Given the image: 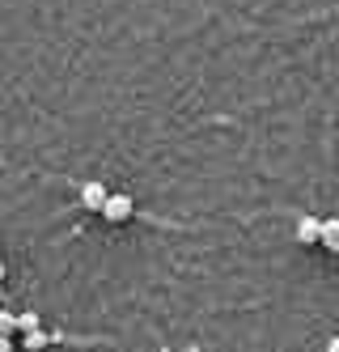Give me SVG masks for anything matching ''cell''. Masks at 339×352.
I'll list each match as a JSON object with an SVG mask.
<instances>
[{
	"label": "cell",
	"mask_w": 339,
	"mask_h": 352,
	"mask_svg": "<svg viewBox=\"0 0 339 352\" xmlns=\"http://www.w3.org/2000/svg\"><path fill=\"white\" fill-rule=\"evenodd\" d=\"M102 217L115 221V225L132 221V217H136V199L127 195V191H111V195H107V204H102Z\"/></svg>",
	"instance_id": "6da1fadb"
},
{
	"label": "cell",
	"mask_w": 339,
	"mask_h": 352,
	"mask_svg": "<svg viewBox=\"0 0 339 352\" xmlns=\"http://www.w3.org/2000/svg\"><path fill=\"white\" fill-rule=\"evenodd\" d=\"M293 234H297L301 246H314L318 234H322V221H318V217H297V230H293Z\"/></svg>",
	"instance_id": "7a4b0ae2"
},
{
	"label": "cell",
	"mask_w": 339,
	"mask_h": 352,
	"mask_svg": "<svg viewBox=\"0 0 339 352\" xmlns=\"http://www.w3.org/2000/svg\"><path fill=\"white\" fill-rule=\"evenodd\" d=\"M107 195H111V187H107V183H85V187H81V204H85V208H94V212H102Z\"/></svg>",
	"instance_id": "3957f363"
},
{
	"label": "cell",
	"mask_w": 339,
	"mask_h": 352,
	"mask_svg": "<svg viewBox=\"0 0 339 352\" xmlns=\"http://www.w3.org/2000/svg\"><path fill=\"white\" fill-rule=\"evenodd\" d=\"M318 242H322L327 250H339V217H322V234H318Z\"/></svg>",
	"instance_id": "277c9868"
},
{
	"label": "cell",
	"mask_w": 339,
	"mask_h": 352,
	"mask_svg": "<svg viewBox=\"0 0 339 352\" xmlns=\"http://www.w3.org/2000/svg\"><path fill=\"white\" fill-rule=\"evenodd\" d=\"M47 340H51V336L43 331V327H39V331H21V344H25V348H43Z\"/></svg>",
	"instance_id": "5b68a950"
},
{
	"label": "cell",
	"mask_w": 339,
	"mask_h": 352,
	"mask_svg": "<svg viewBox=\"0 0 339 352\" xmlns=\"http://www.w3.org/2000/svg\"><path fill=\"white\" fill-rule=\"evenodd\" d=\"M39 327H43L39 314H17V331H39Z\"/></svg>",
	"instance_id": "8992f818"
},
{
	"label": "cell",
	"mask_w": 339,
	"mask_h": 352,
	"mask_svg": "<svg viewBox=\"0 0 339 352\" xmlns=\"http://www.w3.org/2000/svg\"><path fill=\"white\" fill-rule=\"evenodd\" d=\"M0 331H5V336H13V331H17V314L0 310Z\"/></svg>",
	"instance_id": "52a82bcc"
},
{
	"label": "cell",
	"mask_w": 339,
	"mask_h": 352,
	"mask_svg": "<svg viewBox=\"0 0 339 352\" xmlns=\"http://www.w3.org/2000/svg\"><path fill=\"white\" fill-rule=\"evenodd\" d=\"M9 348H13V340H9L5 331H0V352H9Z\"/></svg>",
	"instance_id": "ba28073f"
},
{
	"label": "cell",
	"mask_w": 339,
	"mask_h": 352,
	"mask_svg": "<svg viewBox=\"0 0 339 352\" xmlns=\"http://www.w3.org/2000/svg\"><path fill=\"white\" fill-rule=\"evenodd\" d=\"M331 352H339V336H335V340H331Z\"/></svg>",
	"instance_id": "9c48e42d"
},
{
	"label": "cell",
	"mask_w": 339,
	"mask_h": 352,
	"mask_svg": "<svg viewBox=\"0 0 339 352\" xmlns=\"http://www.w3.org/2000/svg\"><path fill=\"white\" fill-rule=\"evenodd\" d=\"M0 285H5V263H0Z\"/></svg>",
	"instance_id": "30bf717a"
}]
</instances>
